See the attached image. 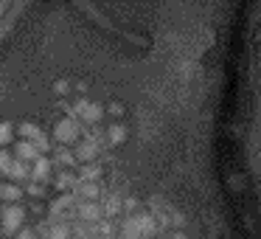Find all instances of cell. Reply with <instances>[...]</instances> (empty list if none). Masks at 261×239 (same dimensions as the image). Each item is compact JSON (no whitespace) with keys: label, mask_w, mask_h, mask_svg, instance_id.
Returning a JSON list of instances; mask_svg holds the SVG:
<instances>
[{"label":"cell","mask_w":261,"mask_h":239,"mask_svg":"<svg viewBox=\"0 0 261 239\" xmlns=\"http://www.w3.org/2000/svg\"><path fill=\"white\" fill-rule=\"evenodd\" d=\"M25 222V208L20 203H12V205H3V214H0V231L6 236H14V233L23 228Z\"/></svg>","instance_id":"6da1fadb"},{"label":"cell","mask_w":261,"mask_h":239,"mask_svg":"<svg viewBox=\"0 0 261 239\" xmlns=\"http://www.w3.org/2000/svg\"><path fill=\"white\" fill-rule=\"evenodd\" d=\"M82 135V124L76 118H65L59 121L57 127H54V138L59 141V147H70V144H76Z\"/></svg>","instance_id":"7a4b0ae2"},{"label":"cell","mask_w":261,"mask_h":239,"mask_svg":"<svg viewBox=\"0 0 261 239\" xmlns=\"http://www.w3.org/2000/svg\"><path fill=\"white\" fill-rule=\"evenodd\" d=\"M17 132L23 135V141H29L31 147H34L37 152H40V155L51 149V141H48V138H45V132H42L37 124H29V121H23V124L17 127Z\"/></svg>","instance_id":"3957f363"},{"label":"cell","mask_w":261,"mask_h":239,"mask_svg":"<svg viewBox=\"0 0 261 239\" xmlns=\"http://www.w3.org/2000/svg\"><path fill=\"white\" fill-rule=\"evenodd\" d=\"M132 222H135L138 233H141L143 239H158L160 225L152 220V214H149V211H141V214H135V217H132Z\"/></svg>","instance_id":"277c9868"},{"label":"cell","mask_w":261,"mask_h":239,"mask_svg":"<svg viewBox=\"0 0 261 239\" xmlns=\"http://www.w3.org/2000/svg\"><path fill=\"white\" fill-rule=\"evenodd\" d=\"M76 217L82 220V225H96L98 220H104L98 203H76Z\"/></svg>","instance_id":"5b68a950"},{"label":"cell","mask_w":261,"mask_h":239,"mask_svg":"<svg viewBox=\"0 0 261 239\" xmlns=\"http://www.w3.org/2000/svg\"><path fill=\"white\" fill-rule=\"evenodd\" d=\"M98 144L90 141V138H85V141H76V149H73V158L82 160V163H93V160L98 158Z\"/></svg>","instance_id":"8992f818"},{"label":"cell","mask_w":261,"mask_h":239,"mask_svg":"<svg viewBox=\"0 0 261 239\" xmlns=\"http://www.w3.org/2000/svg\"><path fill=\"white\" fill-rule=\"evenodd\" d=\"M45 239H73V228L68 220H51L45 228Z\"/></svg>","instance_id":"52a82bcc"},{"label":"cell","mask_w":261,"mask_h":239,"mask_svg":"<svg viewBox=\"0 0 261 239\" xmlns=\"http://www.w3.org/2000/svg\"><path fill=\"white\" fill-rule=\"evenodd\" d=\"M29 180L42 183V186H45V183L51 180V158H37L34 163H31V175H29Z\"/></svg>","instance_id":"ba28073f"},{"label":"cell","mask_w":261,"mask_h":239,"mask_svg":"<svg viewBox=\"0 0 261 239\" xmlns=\"http://www.w3.org/2000/svg\"><path fill=\"white\" fill-rule=\"evenodd\" d=\"M37 158H42L40 152H37L34 147H31L29 141H17V147H14V160H20V163H25V166H31Z\"/></svg>","instance_id":"9c48e42d"},{"label":"cell","mask_w":261,"mask_h":239,"mask_svg":"<svg viewBox=\"0 0 261 239\" xmlns=\"http://www.w3.org/2000/svg\"><path fill=\"white\" fill-rule=\"evenodd\" d=\"M73 197H79V203H96L98 200V183H76Z\"/></svg>","instance_id":"30bf717a"},{"label":"cell","mask_w":261,"mask_h":239,"mask_svg":"<svg viewBox=\"0 0 261 239\" xmlns=\"http://www.w3.org/2000/svg\"><path fill=\"white\" fill-rule=\"evenodd\" d=\"M76 183H79V177H76L73 172H59L57 180H54V186H57L59 192H65V194H73Z\"/></svg>","instance_id":"8fae6325"},{"label":"cell","mask_w":261,"mask_h":239,"mask_svg":"<svg viewBox=\"0 0 261 239\" xmlns=\"http://www.w3.org/2000/svg\"><path fill=\"white\" fill-rule=\"evenodd\" d=\"M23 197V186H17V183H3V186H0V200H3V203H17V200Z\"/></svg>","instance_id":"7c38bea8"},{"label":"cell","mask_w":261,"mask_h":239,"mask_svg":"<svg viewBox=\"0 0 261 239\" xmlns=\"http://www.w3.org/2000/svg\"><path fill=\"white\" fill-rule=\"evenodd\" d=\"M104 138H107L110 147H115V144H124V141H126V127H124V124H113V127H107Z\"/></svg>","instance_id":"4fadbf2b"},{"label":"cell","mask_w":261,"mask_h":239,"mask_svg":"<svg viewBox=\"0 0 261 239\" xmlns=\"http://www.w3.org/2000/svg\"><path fill=\"white\" fill-rule=\"evenodd\" d=\"M29 175H31V166H25V163H20V160H14V166L9 169V177H12L14 183H29Z\"/></svg>","instance_id":"5bb4252c"},{"label":"cell","mask_w":261,"mask_h":239,"mask_svg":"<svg viewBox=\"0 0 261 239\" xmlns=\"http://www.w3.org/2000/svg\"><path fill=\"white\" fill-rule=\"evenodd\" d=\"M76 177H79V183H98V177H101V166L85 163V169H82Z\"/></svg>","instance_id":"9a60e30c"},{"label":"cell","mask_w":261,"mask_h":239,"mask_svg":"<svg viewBox=\"0 0 261 239\" xmlns=\"http://www.w3.org/2000/svg\"><path fill=\"white\" fill-rule=\"evenodd\" d=\"M118 211H121V197L110 194V197L104 200V205H101V217H113V214H118Z\"/></svg>","instance_id":"2e32d148"},{"label":"cell","mask_w":261,"mask_h":239,"mask_svg":"<svg viewBox=\"0 0 261 239\" xmlns=\"http://www.w3.org/2000/svg\"><path fill=\"white\" fill-rule=\"evenodd\" d=\"M57 160H59L62 166H73V163H76L73 149H70V147H59V149H57Z\"/></svg>","instance_id":"e0dca14e"},{"label":"cell","mask_w":261,"mask_h":239,"mask_svg":"<svg viewBox=\"0 0 261 239\" xmlns=\"http://www.w3.org/2000/svg\"><path fill=\"white\" fill-rule=\"evenodd\" d=\"M121 208H124L129 217H135V214H141V200H138V197H126L124 203H121Z\"/></svg>","instance_id":"ac0fdd59"},{"label":"cell","mask_w":261,"mask_h":239,"mask_svg":"<svg viewBox=\"0 0 261 239\" xmlns=\"http://www.w3.org/2000/svg\"><path fill=\"white\" fill-rule=\"evenodd\" d=\"M14 166V155L12 152H6V149H0V172L3 175H9V169Z\"/></svg>","instance_id":"d6986e66"},{"label":"cell","mask_w":261,"mask_h":239,"mask_svg":"<svg viewBox=\"0 0 261 239\" xmlns=\"http://www.w3.org/2000/svg\"><path fill=\"white\" fill-rule=\"evenodd\" d=\"M12 138H14V124L3 121V124H0V147H3V144H9Z\"/></svg>","instance_id":"ffe728a7"},{"label":"cell","mask_w":261,"mask_h":239,"mask_svg":"<svg viewBox=\"0 0 261 239\" xmlns=\"http://www.w3.org/2000/svg\"><path fill=\"white\" fill-rule=\"evenodd\" d=\"M54 93H57V96L70 93V82H68V79H57V82H54Z\"/></svg>","instance_id":"44dd1931"},{"label":"cell","mask_w":261,"mask_h":239,"mask_svg":"<svg viewBox=\"0 0 261 239\" xmlns=\"http://www.w3.org/2000/svg\"><path fill=\"white\" fill-rule=\"evenodd\" d=\"M25 192H29L31 197H42V194H45V186H42V183H29Z\"/></svg>","instance_id":"7402d4cb"},{"label":"cell","mask_w":261,"mask_h":239,"mask_svg":"<svg viewBox=\"0 0 261 239\" xmlns=\"http://www.w3.org/2000/svg\"><path fill=\"white\" fill-rule=\"evenodd\" d=\"M14 239H37V233H34V228H29V225H23L17 233H14Z\"/></svg>","instance_id":"603a6c76"},{"label":"cell","mask_w":261,"mask_h":239,"mask_svg":"<svg viewBox=\"0 0 261 239\" xmlns=\"http://www.w3.org/2000/svg\"><path fill=\"white\" fill-rule=\"evenodd\" d=\"M76 236H79V239H90V236H93V228L79 225V228H76Z\"/></svg>","instance_id":"cb8c5ba5"},{"label":"cell","mask_w":261,"mask_h":239,"mask_svg":"<svg viewBox=\"0 0 261 239\" xmlns=\"http://www.w3.org/2000/svg\"><path fill=\"white\" fill-rule=\"evenodd\" d=\"M163 239H186V233H182V231H174L171 236H163Z\"/></svg>","instance_id":"d4e9b609"},{"label":"cell","mask_w":261,"mask_h":239,"mask_svg":"<svg viewBox=\"0 0 261 239\" xmlns=\"http://www.w3.org/2000/svg\"><path fill=\"white\" fill-rule=\"evenodd\" d=\"M258 166H261V152H258Z\"/></svg>","instance_id":"484cf974"},{"label":"cell","mask_w":261,"mask_h":239,"mask_svg":"<svg viewBox=\"0 0 261 239\" xmlns=\"http://www.w3.org/2000/svg\"><path fill=\"white\" fill-rule=\"evenodd\" d=\"M158 239H160V236H158Z\"/></svg>","instance_id":"4316f807"}]
</instances>
